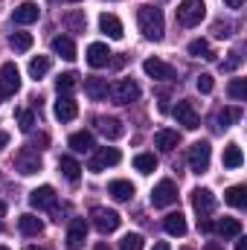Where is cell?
I'll list each match as a JSON object with an SVG mask.
<instances>
[{"instance_id":"6da1fadb","label":"cell","mask_w":247,"mask_h":250,"mask_svg":"<svg viewBox=\"0 0 247 250\" xmlns=\"http://www.w3.org/2000/svg\"><path fill=\"white\" fill-rule=\"evenodd\" d=\"M137 26H140V32L148 38V41H160L163 38V32H166V23H163V12L157 9V6H140L137 9Z\"/></svg>"},{"instance_id":"7a4b0ae2","label":"cell","mask_w":247,"mask_h":250,"mask_svg":"<svg viewBox=\"0 0 247 250\" xmlns=\"http://www.w3.org/2000/svg\"><path fill=\"white\" fill-rule=\"evenodd\" d=\"M206 18V3L204 0H181L178 3V21L181 26H198Z\"/></svg>"},{"instance_id":"3957f363","label":"cell","mask_w":247,"mask_h":250,"mask_svg":"<svg viewBox=\"0 0 247 250\" xmlns=\"http://www.w3.org/2000/svg\"><path fill=\"white\" fill-rule=\"evenodd\" d=\"M90 224H93L99 233H114V230L123 224V218H120V212H117V209L93 207V209H90Z\"/></svg>"},{"instance_id":"277c9868","label":"cell","mask_w":247,"mask_h":250,"mask_svg":"<svg viewBox=\"0 0 247 250\" xmlns=\"http://www.w3.org/2000/svg\"><path fill=\"white\" fill-rule=\"evenodd\" d=\"M209 160H212V146H209L206 140H201V143H195V146L189 148V169H192L195 175H204V172L209 169Z\"/></svg>"},{"instance_id":"5b68a950","label":"cell","mask_w":247,"mask_h":250,"mask_svg":"<svg viewBox=\"0 0 247 250\" xmlns=\"http://www.w3.org/2000/svg\"><path fill=\"white\" fill-rule=\"evenodd\" d=\"M111 99L117 102V105H131L134 99H140V84L134 82V79H120V82H114L111 84Z\"/></svg>"},{"instance_id":"8992f818","label":"cell","mask_w":247,"mask_h":250,"mask_svg":"<svg viewBox=\"0 0 247 250\" xmlns=\"http://www.w3.org/2000/svg\"><path fill=\"white\" fill-rule=\"evenodd\" d=\"M21 90V73L12 62H6L0 67V99H9Z\"/></svg>"},{"instance_id":"52a82bcc","label":"cell","mask_w":247,"mask_h":250,"mask_svg":"<svg viewBox=\"0 0 247 250\" xmlns=\"http://www.w3.org/2000/svg\"><path fill=\"white\" fill-rule=\"evenodd\" d=\"M15 169H18L21 175H35V172H41V154L32 151V146L21 148V151L15 154Z\"/></svg>"},{"instance_id":"ba28073f","label":"cell","mask_w":247,"mask_h":250,"mask_svg":"<svg viewBox=\"0 0 247 250\" xmlns=\"http://www.w3.org/2000/svg\"><path fill=\"white\" fill-rule=\"evenodd\" d=\"M178 201V187H175V181H160L157 187L151 189V204L157 207V209H163V207H172Z\"/></svg>"},{"instance_id":"9c48e42d","label":"cell","mask_w":247,"mask_h":250,"mask_svg":"<svg viewBox=\"0 0 247 250\" xmlns=\"http://www.w3.org/2000/svg\"><path fill=\"white\" fill-rule=\"evenodd\" d=\"M120 160H123L120 148H96L93 157H90V163H87V169L90 172H105L108 166H117Z\"/></svg>"},{"instance_id":"30bf717a","label":"cell","mask_w":247,"mask_h":250,"mask_svg":"<svg viewBox=\"0 0 247 250\" xmlns=\"http://www.w3.org/2000/svg\"><path fill=\"white\" fill-rule=\"evenodd\" d=\"M172 114H175V120H178V125H184L186 131H195L198 125H201V120H198V114H195V105L189 102V99H181L175 108H172Z\"/></svg>"},{"instance_id":"8fae6325","label":"cell","mask_w":247,"mask_h":250,"mask_svg":"<svg viewBox=\"0 0 247 250\" xmlns=\"http://www.w3.org/2000/svg\"><path fill=\"white\" fill-rule=\"evenodd\" d=\"M143 70H145V76L154 79V82H169V79H175V67L166 64V62H160V59H145V62H143Z\"/></svg>"},{"instance_id":"7c38bea8","label":"cell","mask_w":247,"mask_h":250,"mask_svg":"<svg viewBox=\"0 0 247 250\" xmlns=\"http://www.w3.org/2000/svg\"><path fill=\"white\" fill-rule=\"evenodd\" d=\"M29 204H32L35 209H56L59 195H56V189L53 187H38V189L29 192Z\"/></svg>"},{"instance_id":"4fadbf2b","label":"cell","mask_w":247,"mask_h":250,"mask_svg":"<svg viewBox=\"0 0 247 250\" xmlns=\"http://www.w3.org/2000/svg\"><path fill=\"white\" fill-rule=\"evenodd\" d=\"M87 242V221L84 218H73L70 230H67V250H82Z\"/></svg>"},{"instance_id":"5bb4252c","label":"cell","mask_w":247,"mask_h":250,"mask_svg":"<svg viewBox=\"0 0 247 250\" xmlns=\"http://www.w3.org/2000/svg\"><path fill=\"white\" fill-rule=\"evenodd\" d=\"M192 207H195V212H198L201 218H206V215L215 209V195H212L209 189H195V192H192Z\"/></svg>"},{"instance_id":"9a60e30c","label":"cell","mask_w":247,"mask_h":250,"mask_svg":"<svg viewBox=\"0 0 247 250\" xmlns=\"http://www.w3.org/2000/svg\"><path fill=\"white\" fill-rule=\"evenodd\" d=\"M53 114H56V120H59V123H70V120H76L79 105H76V99H73V96H59V99H56V105H53Z\"/></svg>"},{"instance_id":"2e32d148","label":"cell","mask_w":247,"mask_h":250,"mask_svg":"<svg viewBox=\"0 0 247 250\" xmlns=\"http://www.w3.org/2000/svg\"><path fill=\"white\" fill-rule=\"evenodd\" d=\"M111 56H114V53H111L108 44H102V41H96V44L87 47V64L96 67V70H99V67H108V64H111Z\"/></svg>"},{"instance_id":"e0dca14e","label":"cell","mask_w":247,"mask_h":250,"mask_svg":"<svg viewBox=\"0 0 247 250\" xmlns=\"http://www.w3.org/2000/svg\"><path fill=\"white\" fill-rule=\"evenodd\" d=\"M108 79H99V76H87L84 79V93L93 99V102H102L105 96H108Z\"/></svg>"},{"instance_id":"ac0fdd59","label":"cell","mask_w":247,"mask_h":250,"mask_svg":"<svg viewBox=\"0 0 247 250\" xmlns=\"http://www.w3.org/2000/svg\"><path fill=\"white\" fill-rule=\"evenodd\" d=\"M41 18V9L35 6V3H21L15 12H12V21L15 23H21V26H26V23H35Z\"/></svg>"},{"instance_id":"d6986e66","label":"cell","mask_w":247,"mask_h":250,"mask_svg":"<svg viewBox=\"0 0 247 250\" xmlns=\"http://www.w3.org/2000/svg\"><path fill=\"white\" fill-rule=\"evenodd\" d=\"M99 29L108 35V38H123V21L117 18V15H111V12H102L99 15Z\"/></svg>"},{"instance_id":"ffe728a7","label":"cell","mask_w":247,"mask_h":250,"mask_svg":"<svg viewBox=\"0 0 247 250\" xmlns=\"http://www.w3.org/2000/svg\"><path fill=\"white\" fill-rule=\"evenodd\" d=\"M96 128L108 137V140H120V137H125V125L117 120V117H99L96 120Z\"/></svg>"},{"instance_id":"44dd1931","label":"cell","mask_w":247,"mask_h":250,"mask_svg":"<svg viewBox=\"0 0 247 250\" xmlns=\"http://www.w3.org/2000/svg\"><path fill=\"white\" fill-rule=\"evenodd\" d=\"M163 230H166L169 236H178V239L186 236V230H189V227H186V215L184 212H169V215L163 218Z\"/></svg>"},{"instance_id":"7402d4cb","label":"cell","mask_w":247,"mask_h":250,"mask_svg":"<svg viewBox=\"0 0 247 250\" xmlns=\"http://www.w3.org/2000/svg\"><path fill=\"white\" fill-rule=\"evenodd\" d=\"M212 230H215L221 239H236V236H242V221H239V218H221V221L212 224Z\"/></svg>"},{"instance_id":"603a6c76","label":"cell","mask_w":247,"mask_h":250,"mask_svg":"<svg viewBox=\"0 0 247 250\" xmlns=\"http://www.w3.org/2000/svg\"><path fill=\"white\" fill-rule=\"evenodd\" d=\"M18 230H21L23 236H38V233L44 230V221H41L38 215H32V212H23V215L18 218Z\"/></svg>"},{"instance_id":"cb8c5ba5","label":"cell","mask_w":247,"mask_h":250,"mask_svg":"<svg viewBox=\"0 0 247 250\" xmlns=\"http://www.w3.org/2000/svg\"><path fill=\"white\" fill-rule=\"evenodd\" d=\"M53 53L62 56L64 62H73V59H76V44H73V38H67V35L53 38Z\"/></svg>"},{"instance_id":"d4e9b609","label":"cell","mask_w":247,"mask_h":250,"mask_svg":"<svg viewBox=\"0 0 247 250\" xmlns=\"http://www.w3.org/2000/svg\"><path fill=\"white\" fill-rule=\"evenodd\" d=\"M70 148L79 151V154L93 151V148H96V146H93V134H90V131H76V134L70 137Z\"/></svg>"},{"instance_id":"484cf974","label":"cell","mask_w":247,"mask_h":250,"mask_svg":"<svg viewBox=\"0 0 247 250\" xmlns=\"http://www.w3.org/2000/svg\"><path fill=\"white\" fill-rule=\"evenodd\" d=\"M221 163H224V169H242V166H245V154H242V148H239L236 143H230V146L224 148Z\"/></svg>"},{"instance_id":"4316f807","label":"cell","mask_w":247,"mask_h":250,"mask_svg":"<svg viewBox=\"0 0 247 250\" xmlns=\"http://www.w3.org/2000/svg\"><path fill=\"white\" fill-rule=\"evenodd\" d=\"M108 195H111L114 201H131V198H134V184H131V181H111Z\"/></svg>"},{"instance_id":"83f0119b","label":"cell","mask_w":247,"mask_h":250,"mask_svg":"<svg viewBox=\"0 0 247 250\" xmlns=\"http://www.w3.org/2000/svg\"><path fill=\"white\" fill-rule=\"evenodd\" d=\"M154 148H160V151L178 148V131H169V128L157 131V134H154Z\"/></svg>"},{"instance_id":"f1b7e54d","label":"cell","mask_w":247,"mask_h":250,"mask_svg":"<svg viewBox=\"0 0 247 250\" xmlns=\"http://www.w3.org/2000/svg\"><path fill=\"white\" fill-rule=\"evenodd\" d=\"M189 56H192V59H204V62H212V59H215L209 41H204V38H195V41L189 44Z\"/></svg>"},{"instance_id":"f546056e","label":"cell","mask_w":247,"mask_h":250,"mask_svg":"<svg viewBox=\"0 0 247 250\" xmlns=\"http://www.w3.org/2000/svg\"><path fill=\"white\" fill-rule=\"evenodd\" d=\"M224 201L230 204V207H236V209H245L247 207V189L239 184V187H230L224 192Z\"/></svg>"},{"instance_id":"4dcf8cb0","label":"cell","mask_w":247,"mask_h":250,"mask_svg":"<svg viewBox=\"0 0 247 250\" xmlns=\"http://www.w3.org/2000/svg\"><path fill=\"white\" fill-rule=\"evenodd\" d=\"M59 172H62L70 184H76V181H79V175H82V166H79L73 157H59Z\"/></svg>"},{"instance_id":"1f68e13d","label":"cell","mask_w":247,"mask_h":250,"mask_svg":"<svg viewBox=\"0 0 247 250\" xmlns=\"http://www.w3.org/2000/svg\"><path fill=\"white\" fill-rule=\"evenodd\" d=\"M76 87H79V76H76V73H62V76L56 79V90H59V96H70Z\"/></svg>"},{"instance_id":"d6a6232c","label":"cell","mask_w":247,"mask_h":250,"mask_svg":"<svg viewBox=\"0 0 247 250\" xmlns=\"http://www.w3.org/2000/svg\"><path fill=\"white\" fill-rule=\"evenodd\" d=\"M64 26H67L70 32H84V26H87V18H84V12H79V9L67 12V15H64Z\"/></svg>"},{"instance_id":"836d02e7","label":"cell","mask_w":247,"mask_h":250,"mask_svg":"<svg viewBox=\"0 0 247 250\" xmlns=\"http://www.w3.org/2000/svg\"><path fill=\"white\" fill-rule=\"evenodd\" d=\"M134 169H137L140 175H151V172L157 169V157H154V154H148V151H143V154H137V157H134Z\"/></svg>"},{"instance_id":"e575fe53","label":"cell","mask_w":247,"mask_h":250,"mask_svg":"<svg viewBox=\"0 0 247 250\" xmlns=\"http://www.w3.org/2000/svg\"><path fill=\"white\" fill-rule=\"evenodd\" d=\"M9 47L15 53H26V50H32V35L29 32H12L9 35Z\"/></svg>"},{"instance_id":"d590c367","label":"cell","mask_w":247,"mask_h":250,"mask_svg":"<svg viewBox=\"0 0 247 250\" xmlns=\"http://www.w3.org/2000/svg\"><path fill=\"white\" fill-rule=\"evenodd\" d=\"M50 56H35L32 62H29V76L32 79H44L47 73H50Z\"/></svg>"},{"instance_id":"8d00e7d4","label":"cell","mask_w":247,"mask_h":250,"mask_svg":"<svg viewBox=\"0 0 247 250\" xmlns=\"http://www.w3.org/2000/svg\"><path fill=\"white\" fill-rule=\"evenodd\" d=\"M242 120V108H221L218 111V128H230Z\"/></svg>"},{"instance_id":"74e56055","label":"cell","mask_w":247,"mask_h":250,"mask_svg":"<svg viewBox=\"0 0 247 250\" xmlns=\"http://www.w3.org/2000/svg\"><path fill=\"white\" fill-rule=\"evenodd\" d=\"M227 93H230L236 102H245V96H247V82H245V79H233V82H230V87H227Z\"/></svg>"},{"instance_id":"f35d334b","label":"cell","mask_w":247,"mask_h":250,"mask_svg":"<svg viewBox=\"0 0 247 250\" xmlns=\"http://www.w3.org/2000/svg\"><path fill=\"white\" fill-rule=\"evenodd\" d=\"M15 120H18V128H21L23 134H29V131L35 128V114H32V111H18Z\"/></svg>"},{"instance_id":"ab89813d","label":"cell","mask_w":247,"mask_h":250,"mask_svg":"<svg viewBox=\"0 0 247 250\" xmlns=\"http://www.w3.org/2000/svg\"><path fill=\"white\" fill-rule=\"evenodd\" d=\"M143 245H145V239L140 233H128L123 242H120V250H143Z\"/></svg>"},{"instance_id":"60d3db41","label":"cell","mask_w":247,"mask_h":250,"mask_svg":"<svg viewBox=\"0 0 247 250\" xmlns=\"http://www.w3.org/2000/svg\"><path fill=\"white\" fill-rule=\"evenodd\" d=\"M212 35L215 38H230L233 35V23L230 21H215L212 23Z\"/></svg>"},{"instance_id":"b9f144b4","label":"cell","mask_w":247,"mask_h":250,"mask_svg":"<svg viewBox=\"0 0 247 250\" xmlns=\"http://www.w3.org/2000/svg\"><path fill=\"white\" fill-rule=\"evenodd\" d=\"M195 87H198V93H212L215 79H212L209 73H201V76H198V82H195Z\"/></svg>"},{"instance_id":"7bdbcfd3","label":"cell","mask_w":247,"mask_h":250,"mask_svg":"<svg viewBox=\"0 0 247 250\" xmlns=\"http://www.w3.org/2000/svg\"><path fill=\"white\" fill-rule=\"evenodd\" d=\"M239 64H242V56H239V53H230V59L221 64V70H236Z\"/></svg>"},{"instance_id":"ee69618b","label":"cell","mask_w":247,"mask_h":250,"mask_svg":"<svg viewBox=\"0 0 247 250\" xmlns=\"http://www.w3.org/2000/svg\"><path fill=\"white\" fill-rule=\"evenodd\" d=\"M198 227H201V233H212V221H209V218H201Z\"/></svg>"},{"instance_id":"f6af8a7d","label":"cell","mask_w":247,"mask_h":250,"mask_svg":"<svg viewBox=\"0 0 247 250\" xmlns=\"http://www.w3.org/2000/svg\"><path fill=\"white\" fill-rule=\"evenodd\" d=\"M224 6H227V9H242L245 0H224Z\"/></svg>"},{"instance_id":"bcb514c9","label":"cell","mask_w":247,"mask_h":250,"mask_svg":"<svg viewBox=\"0 0 247 250\" xmlns=\"http://www.w3.org/2000/svg\"><path fill=\"white\" fill-rule=\"evenodd\" d=\"M236 250H247V239L245 236H236Z\"/></svg>"},{"instance_id":"7dc6e473","label":"cell","mask_w":247,"mask_h":250,"mask_svg":"<svg viewBox=\"0 0 247 250\" xmlns=\"http://www.w3.org/2000/svg\"><path fill=\"white\" fill-rule=\"evenodd\" d=\"M9 146V134L6 131H0V148H6Z\"/></svg>"},{"instance_id":"c3c4849f","label":"cell","mask_w":247,"mask_h":250,"mask_svg":"<svg viewBox=\"0 0 247 250\" xmlns=\"http://www.w3.org/2000/svg\"><path fill=\"white\" fill-rule=\"evenodd\" d=\"M151 250H172V248H169V242H157Z\"/></svg>"},{"instance_id":"681fc988","label":"cell","mask_w":247,"mask_h":250,"mask_svg":"<svg viewBox=\"0 0 247 250\" xmlns=\"http://www.w3.org/2000/svg\"><path fill=\"white\" fill-rule=\"evenodd\" d=\"M93 250H111V248H108L105 242H99V245H96V248H93Z\"/></svg>"},{"instance_id":"f907efd6","label":"cell","mask_w":247,"mask_h":250,"mask_svg":"<svg viewBox=\"0 0 247 250\" xmlns=\"http://www.w3.org/2000/svg\"><path fill=\"white\" fill-rule=\"evenodd\" d=\"M206 250H224V248H218V245H206Z\"/></svg>"},{"instance_id":"816d5d0a","label":"cell","mask_w":247,"mask_h":250,"mask_svg":"<svg viewBox=\"0 0 247 250\" xmlns=\"http://www.w3.org/2000/svg\"><path fill=\"white\" fill-rule=\"evenodd\" d=\"M0 215H6V204L3 201H0Z\"/></svg>"},{"instance_id":"f5cc1de1","label":"cell","mask_w":247,"mask_h":250,"mask_svg":"<svg viewBox=\"0 0 247 250\" xmlns=\"http://www.w3.org/2000/svg\"><path fill=\"white\" fill-rule=\"evenodd\" d=\"M26 250H44V248H35V245H32V248H26Z\"/></svg>"},{"instance_id":"db71d44e","label":"cell","mask_w":247,"mask_h":250,"mask_svg":"<svg viewBox=\"0 0 247 250\" xmlns=\"http://www.w3.org/2000/svg\"><path fill=\"white\" fill-rule=\"evenodd\" d=\"M67 3H79V0H67Z\"/></svg>"},{"instance_id":"11a10c76","label":"cell","mask_w":247,"mask_h":250,"mask_svg":"<svg viewBox=\"0 0 247 250\" xmlns=\"http://www.w3.org/2000/svg\"><path fill=\"white\" fill-rule=\"evenodd\" d=\"M0 250H9V248H3V245H0Z\"/></svg>"}]
</instances>
